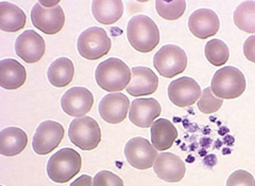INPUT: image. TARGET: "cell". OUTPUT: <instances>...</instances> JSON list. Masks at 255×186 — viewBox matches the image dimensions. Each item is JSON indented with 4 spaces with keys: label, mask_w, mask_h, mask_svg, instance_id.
Wrapping results in <instances>:
<instances>
[{
    "label": "cell",
    "mask_w": 255,
    "mask_h": 186,
    "mask_svg": "<svg viewBox=\"0 0 255 186\" xmlns=\"http://www.w3.org/2000/svg\"><path fill=\"white\" fill-rule=\"evenodd\" d=\"M127 37L130 45L140 53H149L159 44L156 23L146 15H136L128 22Z\"/></svg>",
    "instance_id": "1"
},
{
    "label": "cell",
    "mask_w": 255,
    "mask_h": 186,
    "mask_svg": "<svg viewBox=\"0 0 255 186\" xmlns=\"http://www.w3.org/2000/svg\"><path fill=\"white\" fill-rule=\"evenodd\" d=\"M132 72L122 60L111 58L98 64L95 72L98 86L108 92L123 91L131 82Z\"/></svg>",
    "instance_id": "2"
},
{
    "label": "cell",
    "mask_w": 255,
    "mask_h": 186,
    "mask_svg": "<svg viewBox=\"0 0 255 186\" xmlns=\"http://www.w3.org/2000/svg\"><path fill=\"white\" fill-rule=\"evenodd\" d=\"M82 159L73 148H62L47 163V175L55 183H66L81 171Z\"/></svg>",
    "instance_id": "3"
},
{
    "label": "cell",
    "mask_w": 255,
    "mask_h": 186,
    "mask_svg": "<svg viewBox=\"0 0 255 186\" xmlns=\"http://www.w3.org/2000/svg\"><path fill=\"white\" fill-rule=\"evenodd\" d=\"M247 87L246 77L238 68L228 66L214 74L211 90L221 100H233L241 96Z\"/></svg>",
    "instance_id": "4"
},
{
    "label": "cell",
    "mask_w": 255,
    "mask_h": 186,
    "mask_svg": "<svg viewBox=\"0 0 255 186\" xmlns=\"http://www.w3.org/2000/svg\"><path fill=\"white\" fill-rule=\"evenodd\" d=\"M77 47L79 54L83 59L96 61L100 60L110 52L112 40L106 30L99 27H92L80 34Z\"/></svg>",
    "instance_id": "5"
},
{
    "label": "cell",
    "mask_w": 255,
    "mask_h": 186,
    "mask_svg": "<svg viewBox=\"0 0 255 186\" xmlns=\"http://www.w3.org/2000/svg\"><path fill=\"white\" fill-rule=\"evenodd\" d=\"M68 136L70 142L82 150H93L101 142V130L97 121L91 117L73 120L69 125Z\"/></svg>",
    "instance_id": "6"
},
{
    "label": "cell",
    "mask_w": 255,
    "mask_h": 186,
    "mask_svg": "<svg viewBox=\"0 0 255 186\" xmlns=\"http://www.w3.org/2000/svg\"><path fill=\"white\" fill-rule=\"evenodd\" d=\"M187 55L185 51L175 45H166L159 49L153 59L156 71L166 78L177 76L187 67Z\"/></svg>",
    "instance_id": "7"
},
{
    "label": "cell",
    "mask_w": 255,
    "mask_h": 186,
    "mask_svg": "<svg viewBox=\"0 0 255 186\" xmlns=\"http://www.w3.org/2000/svg\"><path fill=\"white\" fill-rule=\"evenodd\" d=\"M125 156L131 166L139 171H146L153 166L157 150L147 139L136 136L126 144Z\"/></svg>",
    "instance_id": "8"
},
{
    "label": "cell",
    "mask_w": 255,
    "mask_h": 186,
    "mask_svg": "<svg viewBox=\"0 0 255 186\" xmlns=\"http://www.w3.org/2000/svg\"><path fill=\"white\" fill-rule=\"evenodd\" d=\"M64 137V127L54 121H45L38 125L33 135L32 148L38 156H45L57 148Z\"/></svg>",
    "instance_id": "9"
},
{
    "label": "cell",
    "mask_w": 255,
    "mask_h": 186,
    "mask_svg": "<svg viewBox=\"0 0 255 186\" xmlns=\"http://www.w3.org/2000/svg\"><path fill=\"white\" fill-rule=\"evenodd\" d=\"M31 21L43 33L54 35L62 31L65 23V14L61 5L47 9L38 1L31 10Z\"/></svg>",
    "instance_id": "10"
},
{
    "label": "cell",
    "mask_w": 255,
    "mask_h": 186,
    "mask_svg": "<svg viewBox=\"0 0 255 186\" xmlns=\"http://www.w3.org/2000/svg\"><path fill=\"white\" fill-rule=\"evenodd\" d=\"M94 105L93 93L84 87H73L63 94L61 99L62 110L74 118L85 117Z\"/></svg>",
    "instance_id": "11"
},
{
    "label": "cell",
    "mask_w": 255,
    "mask_h": 186,
    "mask_svg": "<svg viewBox=\"0 0 255 186\" xmlns=\"http://www.w3.org/2000/svg\"><path fill=\"white\" fill-rule=\"evenodd\" d=\"M46 44L44 38L33 30H27L15 42V52L18 58L28 63L41 61L45 55Z\"/></svg>",
    "instance_id": "12"
},
{
    "label": "cell",
    "mask_w": 255,
    "mask_h": 186,
    "mask_svg": "<svg viewBox=\"0 0 255 186\" xmlns=\"http://www.w3.org/2000/svg\"><path fill=\"white\" fill-rule=\"evenodd\" d=\"M202 94L201 88L194 78L183 76L168 86V98L175 106L184 108L194 105Z\"/></svg>",
    "instance_id": "13"
},
{
    "label": "cell",
    "mask_w": 255,
    "mask_h": 186,
    "mask_svg": "<svg viewBox=\"0 0 255 186\" xmlns=\"http://www.w3.org/2000/svg\"><path fill=\"white\" fill-rule=\"evenodd\" d=\"M153 169L159 179L168 183L180 182L186 173L184 162L171 152H161L157 155Z\"/></svg>",
    "instance_id": "14"
},
{
    "label": "cell",
    "mask_w": 255,
    "mask_h": 186,
    "mask_svg": "<svg viewBox=\"0 0 255 186\" xmlns=\"http://www.w3.org/2000/svg\"><path fill=\"white\" fill-rule=\"evenodd\" d=\"M130 108V101L123 93H110L99 103V115L103 121L110 124L124 122Z\"/></svg>",
    "instance_id": "15"
},
{
    "label": "cell",
    "mask_w": 255,
    "mask_h": 186,
    "mask_svg": "<svg viewBox=\"0 0 255 186\" xmlns=\"http://www.w3.org/2000/svg\"><path fill=\"white\" fill-rule=\"evenodd\" d=\"M188 28L196 37L206 39L217 34L220 21L217 14L211 9H199L189 16Z\"/></svg>",
    "instance_id": "16"
},
{
    "label": "cell",
    "mask_w": 255,
    "mask_h": 186,
    "mask_svg": "<svg viewBox=\"0 0 255 186\" xmlns=\"http://www.w3.org/2000/svg\"><path fill=\"white\" fill-rule=\"evenodd\" d=\"M161 112V105L155 99H136L131 104L129 119L137 127L148 128L153 125Z\"/></svg>",
    "instance_id": "17"
},
{
    "label": "cell",
    "mask_w": 255,
    "mask_h": 186,
    "mask_svg": "<svg viewBox=\"0 0 255 186\" xmlns=\"http://www.w3.org/2000/svg\"><path fill=\"white\" fill-rule=\"evenodd\" d=\"M132 76L127 91L132 96L150 95L156 91L158 77L147 67H134L131 70Z\"/></svg>",
    "instance_id": "18"
},
{
    "label": "cell",
    "mask_w": 255,
    "mask_h": 186,
    "mask_svg": "<svg viewBox=\"0 0 255 186\" xmlns=\"http://www.w3.org/2000/svg\"><path fill=\"white\" fill-rule=\"evenodd\" d=\"M27 71L22 64L13 59L0 62V86L6 90H16L26 83Z\"/></svg>",
    "instance_id": "19"
},
{
    "label": "cell",
    "mask_w": 255,
    "mask_h": 186,
    "mask_svg": "<svg viewBox=\"0 0 255 186\" xmlns=\"http://www.w3.org/2000/svg\"><path fill=\"white\" fill-rule=\"evenodd\" d=\"M27 144L28 135L18 127H6L0 131V153L4 157L19 155Z\"/></svg>",
    "instance_id": "20"
},
{
    "label": "cell",
    "mask_w": 255,
    "mask_h": 186,
    "mask_svg": "<svg viewBox=\"0 0 255 186\" xmlns=\"http://www.w3.org/2000/svg\"><path fill=\"white\" fill-rule=\"evenodd\" d=\"M178 137V130L170 121L158 119L151 126V142L158 151L169 149Z\"/></svg>",
    "instance_id": "21"
},
{
    "label": "cell",
    "mask_w": 255,
    "mask_h": 186,
    "mask_svg": "<svg viewBox=\"0 0 255 186\" xmlns=\"http://www.w3.org/2000/svg\"><path fill=\"white\" fill-rule=\"evenodd\" d=\"M92 13L95 19L102 25H113L122 18L124 3L122 0H94Z\"/></svg>",
    "instance_id": "22"
},
{
    "label": "cell",
    "mask_w": 255,
    "mask_h": 186,
    "mask_svg": "<svg viewBox=\"0 0 255 186\" xmlns=\"http://www.w3.org/2000/svg\"><path fill=\"white\" fill-rule=\"evenodd\" d=\"M27 16L19 6L14 3L0 2V30L4 32H17L26 26Z\"/></svg>",
    "instance_id": "23"
},
{
    "label": "cell",
    "mask_w": 255,
    "mask_h": 186,
    "mask_svg": "<svg viewBox=\"0 0 255 186\" xmlns=\"http://www.w3.org/2000/svg\"><path fill=\"white\" fill-rule=\"evenodd\" d=\"M75 75L74 62L67 58L55 60L47 70V77L49 83L57 87L63 88L69 85Z\"/></svg>",
    "instance_id": "24"
},
{
    "label": "cell",
    "mask_w": 255,
    "mask_h": 186,
    "mask_svg": "<svg viewBox=\"0 0 255 186\" xmlns=\"http://www.w3.org/2000/svg\"><path fill=\"white\" fill-rule=\"evenodd\" d=\"M234 22L238 29L247 33H255V1H244L234 12Z\"/></svg>",
    "instance_id": "25"
},
{
    "label": "cell",
    "mask_w": 255,
    "mask_h": 186,
    "mask_svg": "<svg viewBox=\"0 0 255 186\" xmlns=\"http://www.w3.org/2000/svg\"><path fill=\"white\" fill-rule=\"evenodd\" d=\"M205 58L213 66L221 67L230 59L228 46L220 39H212L205 45Z\"/></svg>",
    "instance_id": "26"
},
{
    "label": "cell",
    "mask_w": 255,
    "mask_h": 186,
    "mask_svg": "<svg viewBox=\"0 0 255 186\" xmlns=\"http://www.w3.org/2000/svg\"><path fill=\"white\" fill-rule=\"evenodd\" d=\"M155 9L157 14L167 20H177L186 10L185 0H177V1H162L156 0Z\"/></svg>",
    "instance_id": "27"
},
{
    "label": "cell",
    "mask_w": 255,
    "mask_h": 186,
    "mask_svg": "<svg viewBox=\"0 0 255 186\" xmlns=\"http://www.w3.org/2000/svg\"><path fill=\"white\" fill-rule=\"evenodd\" d=\"M223 104V101L215 96L211 88H205L201 94V99L198 101V108L204 115H212L217 112Z\"/></svg>",
    "instance_id": "28"
},
{
    "label": "cell",
    "mask_w": 255,
    "mask_h": 186,
    "mask_svg": "<svg viewBox=\"0 0 255 186\" xmlns=\"http://www.w3.org/2000/svg\"><path fill=\"white\" fill-rule=\"evenodd\" d=\"M94 186H124V181L119 176L109 171H101L94 177Z\"/></svg>",
    "instance_id": "29"
},
{
    "label": "cell",
    "mask_w": 255,
    "mask_h": 186,
    "mask_svg": "<svg viewBox=\"0 0 255 186\" xmlns=\"http://www.w3.org/2000/svg\"><path fill=\"white\" fill-rule=\"evenodd\" d=\"M227 186H255V179L250 173L239 169L230 175Z\"/></svg>",
    "instance_id": "30"
},
{
    "label": "cell",
    "mask_w": 255,
    "mask_h": 186,
    "mask_svg": "<svg viewBox=\"0 0 255 186\" xmlns=\"http://www.w3.org/2000/svg\"><path fill=\"white\" fill-rule=\"evenodd\" d=\"M244 54L247 60L255 62V35L247 38L244 44Z\"/></svg>",
    "instance_id": "31"
},
{
    "label": "cell",
    "mask_w": 255,
    "mask_h": 186,
    "mask_svg": "<svg viewBox=\"0 0 255 186\" xmlns=\"http://www.w3.org/2000/svg\"><path fill=\"white\" fill-rule=\"evenodd\" d=\"M69 186H94L93 178L89 175H82L81 177L77 178Z\"/></svg>",
    "instance_id": "32"
}]
</instances>
